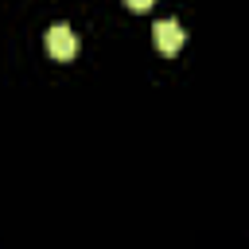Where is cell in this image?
<instances>
[{"label": "cell", "instance_id": "6da1fadb", "mask_svg": "<svg viewBox=\"0 0 249 249\" xmlns=\"http://www.w3.org/2000/svg\"><path fill=\"white\" fill-rule=\"evenodd\" d=\"M47 54L58 58V62H70V58L78 54V39H74V31H70L66 23H54V27L47 31Z\"/></svg>", "mask_w": 249, "mask_h": 249}, {"label": "cell", "instance_id": "7a4b0ae2", "mask_svg": "<svg viewBox=\"0 0 249 249\" xmlns=\"http://www.w3.org/2000/svg\"><path fill=\"white\" fill-rule=\"evenodd\" d=\"M152 31H156V47H160V54H179V47L187 43V31H183L175 19H160Z\"/></svg>", "mask_w": 249, "mask_h": 249}, {"label": "cell", "instance_id": "3957f363", "mask_svg": "<svg viewBox=\"0 0 249 249\" xmlns=\"http://www.w3.org/2000/svg\"><path fill=\"white\" fill-rule=\"evenodd\" d=\"M124 4H128L132 12H148V8H152V0H124Z\"/></svg>", "mask_w": 249, "mask_h": 249}]
</instances>
